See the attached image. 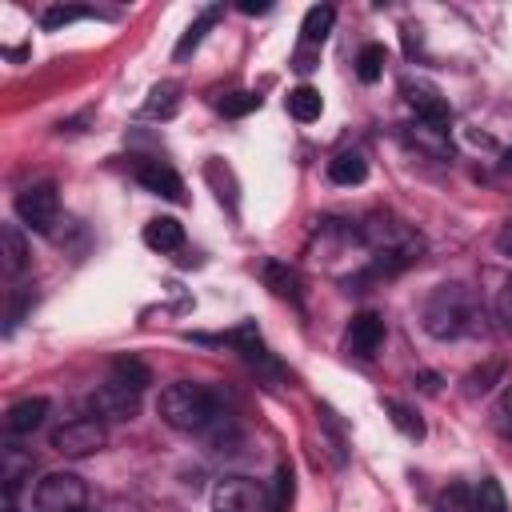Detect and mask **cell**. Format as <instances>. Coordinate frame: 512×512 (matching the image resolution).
Instances as JSON below:
<instances>
[{
    "instance_id": "obj_1",
    "label": "cell",
    "mask_w": 512,
    "mask_h": 512,
    "mask_svg": "<svg viewBox=\"0 0 512 512\" xmlns=\"http://www.w3.org/2000/svg\"><path fill=\"white\" fill-rule=\"evenodd\" d=\"M356 240L372 248V276H380V272L392 276V272L416 264L420 252H424L420 232L408 228L404 220L388 216V212H368L364 224L356 228Z\"/></svg>"
},
{
    "instance_id": "obj_2",
    "label": "cell",
    "mask_w": 512,
    "mask_h": 512,
    "mask_svg": "<svg viewBox=\"0 0 512 512\" xmlns=\"http://www.w3.org/2000/svg\"><path fill=\"white\" fill-rule=\"evenodd\" d=\"M424 328L436 340H460L480 328V300L468 284H440L424 300Z\"/></svg>"
},
{
    "instance_id": "obj_3",
    "label": "cell",
    "mask_w": 512,
    "mask_h": 512,
    "mask_svg": "<svg viewBox=\"0 0 512 512\" xmlns=\"http://www.w3.org/2000/svg\"><path fill=\"white\" fill-rule=\"evenodd\" d=\"M156 412L168 428L176 432H208L216 420H220V404L216 396L204 388V384H192V380H172L160 388L156 396Z\"/></svg>"
},
{
    "instance_id": "obj_4",
    "label": "cell",
    "mask_w": 512,
    "mask_h": 512,
    "mask_svg": "<svg viewBox=\"0 0 512 512\" xmlns=\"http://www.w3.org/2000/svg\"><path fill=\"white\" fill-rule=\"evenodd\" d=\"M36 512H80L88 504V484L76 472H48L32 492Z\"/></svg>"
},
{
    "instance_id": "obj_5",
    "label": "cell",
    "mask_w": 512,
    "mask_h": 512,
    "mask_svg": "<svg viewBox=\"0 0 512 512\" xmlns=\"http://www.w3.org/2000/svg\"><path fill=\"white\" fill-rule=\"evenodd\" d=\"M16 216L24 228L32 232H52L56 216H60V196H56V184L52 180H36L28 188L16 192Z\"/></svg>"
},
{
    "instance_id": "obj_6",
    "label": "cell",
    "mask_w": 512,
    "mask_h": 512,
    "mask_svg": "<svg viewBox=\"0 0 512 512\" xmlns=\"http://www.w3.org/2000/svg\"><path fill=\"white\" fill-rule=\"evenodd\" d=\"M400 96L408 100V108L416 112L420 124H432V128L448 132L452 108H448V100H444V92H440L436 84H428V80H420V76H404V80H400Z\"/></svg>"
},
{
    "instance_id": "obj_7",
    "label": "cell",
    "mask_w": 512,
    "mask_h": 512,
    "mask_svg": "<svg viewBox=\"0 0 512 512\" xmlns=\"http://www.w3.org/2000/svg\"><path fill=\"white\" fill-rule=\"evenodd\" d=\"M104 444H108V432H104V424H100L96 416L68 420V424H60V428L52 432V448H56L60 456H72V460L92 456V452H100Z\"/></svg>"
},
{
    "instance_id": "obj_8",
    "label": "cell",
    "mask_w": 512,
    "mask_h": 512,
    "mask_svg": "<svg viewBox=\"0 0 512 512\" xmlns=\"http://www.w3.org/2000/svg\"><path fill=\"white\" fill-rule=\"evenodd\" d=\"M212 512H268V492L248 476H224L212 488Z\"/></svg>"
},
{
    "instance_id": "obj_9",
    "label": "cell",
    "mask_w": 512,
    "mask_h": 512,
    "mask_svg": "<svg viewBox=\"0 0 512 512\" xmlns=\"http://www.w3.org/2000/svg\"><path fill=\"white\" fill-rule=\"evenodd\" d=\"M88 412H92L96 420H132V416L140 412V392H132L128 384H120V380L108 376L104 384L92 388Z\"/></svg>"
},
{
    "instance_id": "obj_10",
    "label": "cell",
    "mask_w": 512,
    "mask_h": 512,
    "mask_svg": "<svg viewBox=\"0 0 512 512\" xmlns=\"http://www.w3.org/2000/svg\"><path fill=\"white\" fill-rule=\"evenodd\" d=\"M132 172H136V180L148 192H156L164 200H184V180H180V172L172 164H164V160H136Z\"/></svg>"
},
{
    "instance_id": "obj_11",
    "label": "cell",
    "mask_w": 512,
    "mask_h": 512,
    "mask_svg": "<svg viewBox=\"0 0 512 512\" xmlns=\"http://www.w3.org/2000/svg\"><path fill=\"white\" fill-rule=\"evenodd\" d=\"M384 336H388L384 316H380V312H360V316H352V324H348V352L368 360V356L380 352Z\"/></svg>"
},
{
    "instance_id": "obj_12",
    "label": "cell",
    "mask_w": 512,
    "mask_h": 512,
    "mask_svg": "<svg viewBox=\"0 0 512 512\" xmlns=\"http://www.w3.org/2000/svg\"><path fill=\"white\" fill-rule=\"evenodd\" d=\"M228 344L252 364V368H260V372H272V376H280V364L272 360V352H268V344H264V336L256 332V324H240L236 332H228Z\"/></svg>"
},
{
    "instance_id": "obj_13",
    "label": "cell",
    "mask_w": 512,
    "mask_h": 512,
    "mask_svg": "<svg viewBox=\"0 0 512 512\" xmlns=\"http://www.w3.org/2000/svg\"><path fill=\"white\" fill-rule=\"evenodd\" d=\"M44 416H48V400L44 396H24L4 412V428H8V436H32L44 424Z\"/></svg>"
},
{
    "instance_id": "obj_14",
    "label": "cell",
    "mask_w": 512,
    "mask_h": 512,
    "mask_svg": "<svg viewBox=\"0 0 512 512\" xmlns=\"http://www.w3.org/2000/svg\"><path fill=\"white\" fill-rule=\"evenodd\" d=\"M32 468H36V460H32L28 452H20V448H12V444L0 452V484H4V500H8V504H16L20 480H28Z\"/></svg>"
},
{
    "instance_id": "obj_15",
    "label": "cell",
    "mask_w": 512,
    "mask_h": 512,
    "mask_svg": "<svg viewBox=\"0 0 512 512\" xmlns=\"http://www.w3.org/2000/svg\"><path fill=\"white\" fill-rule=\"evenodd\" d=\"M260 276H264V284L280 296V300H292L296 308L304 304V288H300V276H296V268H288L284 260H264L260 264Z\"/></svg>"
},
{
    "instance_id": "obj_16",
    "label": "cell",
    "mask_w": 512,
    "mask_h": 512,
    "mask_svg": "<svg viewBox=\"0 0 512 512\" xmlns=\"http://www.w3.org/2000/svg\"><path fill=\"white\" fill-rule=\"evenodd\" d=\"M332 24H336V8H332V4H312V8L304 12V24H300V48L320 52V44L328 40Z\"/></svg>"
},
{
    "instance_id": "obj_17",
    "label": "cell",
    "mask_w": 512,
    "mask_h": 512,
    "mask_svg": "<svg viewBox=\"0 0 512 512\" xmlns=\"http://www.w3.org/2000/svg\"><path fill=\"white\" fill-rule=\"evenodd\" d=\"M144 244L152 252H176L184 244V224L176 216H156L144 224Z\"/></svg>"
},
{
    "instance_id": "obj_18",
    "label": "cell",
    "mask_w": 512,
    "mask_h": 512,
    "mask_svg": "<svg viewBox=\"0 0 512 512\" xmlns=\"http://www.w3.org/2000/svg\"><path fill=\"white\" fill-rule=\"evenodd\" d=\"M28 264V244H24V232L16 224H4L0 228V268L4 276H20Z\"/></svg>"
},
{
    "instance_id": "obj_19",
    "label": "cell",
    "mask_w": 512,
    "mask_h": 512,
    "mask_svg": "<svg viewBox=\"0 0 512 512\" xmlns=\"http://www.w3.org/2000/svg\"><path fill=\"white\" fill-rule=\"evenodd\" d=\"M328 180L332 184H344V188L364 184L368 180V160L360 152H340V156L328 160Z\"/></svg>"
},
{
    "instance_id": "obj_20",
    "label": "cell",
    "mask_w": 512,
    "mask_h": 512,
    "mask_svg": "<svg viewBox=\"0 0 512 512\" xmlns=\"http://www.w3.org/2000/svg\"><path fill=\"white\" fill-rule=\"evenodd\" d=\"M320 112H324V96H320L312 84H300V88L288 92V116H292V120L312 124V120H320Z\"/></svg>"
},
{
    "instance_id": "obj_21",
    "label": "cell",
    "mask_w": 512,
    "mask_h": 512,
    "mask_svg": "<svg viewBox=\"0 0 512 512\" xmlns=\"http://www.w3.org/2000/svg\"><path fill=\"white\" fill-rule=\"evenodd\" d=\"M112 380L128 384L132 392H144V388L152 384V372H148L144 360H136V356H120V360H112Z\"/></svg>"
},
{
    "instance_id": "obj_22",
    "label": "cell",
    "mask_w": 512,
    "mask_h": 512,
    "mask_svg": "<svg viewBox=\"0 0 512 512\" xmlns=\"http://www.w3.org/2000/svg\"><path fill=\"white\" fill-rule=\"evenodd\" d=\"M88 16H100V12H96V8H88V4H56V8H44L40 24H44L48 32H56V28H68V24L88 20Z\"/></svg>"
},
{
    "instance_id": "obj_23",
    "label": "cell",
    "mask_w": 512,
    "mask_h": 512,
    "mask_svg": "<svg viewBox=\"0 0 512 512\" xmlns=\"http://www.w3.org/2000/svg\"><path fill=\"white\" fill-rule=\"evenodd\" d=\"M176 108H180V84H176V80L156 84V88H152V100L144 104V112H148V116H160V120L176 116Z\"/></svg>"
},
{
    "instance_id": "obj_24",
    "label": "cell",
    "mask_w": 512,
    "mask_h": 512,
    "mask_svg": "<svg viewBox=\"0 0 512 512\" xmlns=\"http://www.w3.org/2000/svg\"><path fill=\"white\" fill-rule=\"evenodd\" d=\"M216 20H220V8H204V12H200L192 24H188V32L180 36V44H176V52H172V56H176V60H184V56H188V52H192V48L204 40V32H208Z\"/></svg>"
},
{
    "instance_id": "obj_25",
    "label": "cell",
    "mask_w": 512,
    "mask_h": 512,
    "mask_svg": "<svg viewBox=\"0 0 512 512\" xmlns=\"http://www.w3.org/2000/svg\"><path fill=\"white\" fill-rule=\"evenodd\" d=\"M384 64H388V48H384V44H364L360 56H356V76H360L364 84H376L380 72H384Z\"/></svg>"
},
{
    "instance_id": "obj_26",
    "label": "cell",
    "mask_w": 512,
    "mask_h": 512,
    "mask_svg": "<svg viewBox=\"0 0 512 512\" xmlns=\"http://www.w3.org/2000/svg\"><path fill=\"white\" fill-rule=\"evenodd\" d=\"M408 136H412V144L416 148H424V152H432V156H452V144H448V132H440V128H432V124H412L408 128Z\"/></svg>"
},
{
    "instance_id": "obj_27",
    "label": "cell",
    "mask_w": 512,
    "mask_h": 512,
    "mask_svg": "<svg viewBox=\"0 0 512 512\" xmlns=\"http://www.w3.org/2000/svg\"><path fill=\"white\" fill-rule=\"evenodd\" d=\"M384 412H388V420H392L408 440H424V420H420L408 404H400V400H384Z\"/></svg>"
},
{
    "instance_id": "obj_28",
    "label": "cell",
    "mask_w": 512,
    "mask_h": 512,
    "mask_svg": "<svg viewBox=\"0 0 512 512\" xmlns=\"http://www.w3.org/2000/svg\"><path fill=\"white\" fill-rule=\"evenodd\" d=\"M436 512H476V488L468 484H448L436 496Z\"/></svg>"
},
{
    "instance_id": "obj_29",
    "label": "cell",
    "mask_w": 512,
    "mask_h": 512,
    "mask_svg": "<svg viewBox=\"0 0 512 512\" xmlns=\"http://www.w3.org/2000/svg\"><path fill=\"white\" fill-rule=\"evenodd\" d=\"M292 492H296V484H292V468L280 464V468H276V480H272L268 512H288V508H292Z\"/></svg>"
},
{
    "instance_id": "obj_30",
    "label": "cell",
    "mask_w": 512,
    "mask_h": 512,
    "mask_svg": "<svg viewBox=\"0 0 512 512\" xmlns=\"http://www.w3.org/2000/svg\"><path fill=\"white\" fill-rule=\"evenodd\" d=\"M476 512H508L504 488H500L492 476H484V480L476 484Z\"/></svg>"
},
{
    "instance_id": "obj_31",
    "label": "cell",
    "mask_w": 512,
    "mask_h": 512,
    "mask_svg": "<svg viewBox=\"0 0 512 512\" xmlns=\"http://www.w3.org/2000/svg\"><path fill=\"white\" fill-rule=\"evenodd\" d=\"M216 108H220L224 116H248V112L260 108V96H256V92H228L224 100H216Z\"/></svg>"
},
{
    "instance_id": "obj_32",
    "label": "cell",
    "mask_w": 512,
    "mask_h": 512,
    "mask_svg": "<svg viewBox=\"0 0 512 512\" xmlns=\"http://www.w3.org/2000/svg\"><path fill=\"white\" fill-rule=\"evenodd\" d=\"M492 428L504 436V440H512V384L496 396V404H492Z\"/></svg>"
},
{
    "instance_id": "obj_33",
    "label": "cell",
    "mask_w": 512,
    "mask_h": 512,
    "mask_svg": "<svg viewBox=\"0 0 512 512\" xmlns=\"http://www.w3.org/2000/svg\"><path fill=\"white\" fill-rule=\"evenodd\" d=\"M500 372H504L500 360H492L488 368H476V372L468 376V392H472V396H476V392H488V388H492V376H500Z\"/></svg>"
},
{
    "instance_id": "obj_34",
    "label": "cell",
    "mask_w": 512,
    "mask_h": 512,
    "mask_svg": "<svg viewBox=\"0 0 512 512\" xmlns=\"http://www.w3.org/2000/svg\"><path fill=\"white\" fill-rule=\"evenodd\" d=\"M496 320H500V328L512 336V276L504 280V288H500V296H496Z\"/></svg>"
},
{
    "instance_id": "obj_35",
    "label": "cell",
    "mask_w": 512,
    "mask_h": 512,
    "mask_svg": "<svg viewBox=\"0 0 512 512\" xmlns=\"http://www.w3.org/2000/svg\"><path fill=\"white\" fill-rule=\"evenodd\" d=\"M496 252L512 260V220H508V224H504V228L496 232Z\"/></svg>"
},
{
    "instance_id": "obj_36",
    "label": "cell",
    "mask_w": 512,
    "mask_h": 512,
    "mask_svg": "<svg viewBox=\"0 0 512 512\" xmlns=\"http://www.w3.org/2000/svg\"><path fill=\"white\" fill-rule=\"evenodd\" d=\"M240 12H248V16H252V12H268V4H252V0H244Z\"/></svg>"
},
{
    "instance_id": "obj_37",
    "label": "cell",
    "mask_w": 512,
    "mask_h": 512,
    "mask_svg": "<svg viewBox=\"0 0 512 512\" xmlns=\"http://www.w3.org/2000/svg\"><path fill=\"white\" fill-rule=\"evenodd\" d=\"M500 168H504V172H512V148L504 152V160H500Z\"/></svg>"
},
{
    "instance_id": "obj_38",
    "label": "cell",
    "mask_w": 512,
    "mask_h": 512,
    "mask_svg": "<svg viewBox=\"0 0 512 512\" xmlns=\"http://www.w3.org/2000/svg\"><path fill=\"white\" fill-rule=\"evenodd\" d=\"M4 512H16V504H4Z\"/></svg>"
},
{
    "instance_id": "obj_39",
    "label": "cell",
    "mask_w": 512,
    "mask_h": 512,
    "mask_svg": "<svg viewBox=\"0 0 512 512\" xmlns=\"http://www.w3.org/2000/svg\"><path fill=\"white\" fill-rule=\"evenodd\" d=\"M80 512H88V508H80Z\"/></svg>"
}]
</instances>
